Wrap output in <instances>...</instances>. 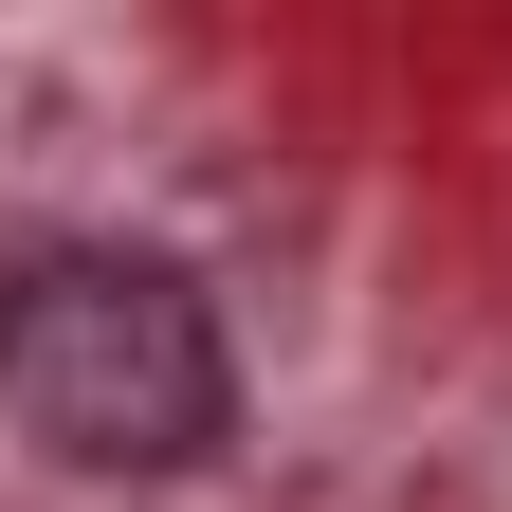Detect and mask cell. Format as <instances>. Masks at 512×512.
<instances>
[{
  "instance_id": "obj_1",
  "label": "cell",
  "mask_w": 512,
  "mask_h": 512,
  "mask_svg": "<svg viewBox=\"0 0 512 512\" xmlns=\"http://www.w3.org/2000/svg\"><path fill=\"white\" fill-rule=\"evenodd\" d=\"M0 403L74 476H183V458H220L238 366H220V311L165 256L74 238V256H19L0 275Z\"/></svg>"
}]
</instances>
